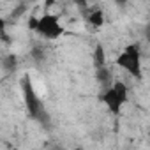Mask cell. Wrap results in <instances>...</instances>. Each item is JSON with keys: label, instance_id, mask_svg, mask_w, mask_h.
<instances>
[{"label": "cell", "instance_id": "cell-11", "mask_svg": "<svg viewBox=\"0 0 150 150\" xmlns=\"http://www.w3.org/2000/svg\"><path fill=\"white\" fill-rule=\"evenodd\" d=\"M74 150H85V148H81V146H80V148H74Z\"/></svg>", "mask_w": 150, "mask_h": 150}, {"label": "cell", "instance_id": "cell-12", "mask_svg": "<svg viewBox=\"0 0 150 150\" xmlns=\"http://www.w3.org/2000/svg\"><path fill=\"white\" fill-rule=\"evenodd\" d=\"M51 150H62V148H51Z\"/></svg>", "mask_w": 150, "mask_h": 150}, {"label": "cell", "instance_id": "cell-8", "mask_svg": "<svg viewBox=\"0 0 150 150\" xmlns=\"http://www.w3.org/2000/svg\"><path fill=\"white\" fill-rule=\"evenodd\" d=\"M87 20H88L94 27H101V25L104 23V18H103V13H101V11H92V13L87 16Z\"/></svg>", "mask_w": 150, "mask_h": 150}, {"label": "cell", "instance_id": "cell-5", "mask_svg": "<svg viewBox=\"0 0 150 150\" xmlns=\"http://www.w3.org/2000/svg\"><path fill=\"white\" fill-rule=\"evenodd\" d=\"M96 78L99 80V83L101 85H104L106 88H110L111 87V72H110V69L104 65V67H99L97 71H96Z\"/></svg>", "mask_w": 150, "mask_h": 150}, {"label": "cell", "instance_id": "cell-13", "mask_svg": "<svg viewBox=\"0 0 150 150\" xmlns=\"http://www.w3.org/2000/svg\"><path fill=\"white\" fill-rule=\"evenodd\" d=\"M11 150H20V148H11Z\"/></svg>", "mask_w": 150, "mask_h": 150}, {"label": "cell", "instance_id": "cell-1", "mask_svg": "<svg viewBox=\"0 0 150 150\" xmlns=\"http://www.w3.org/2000/svg\"><path fill=\"white\" fill-rule=\"evenodd\" d=\"M20 85H21L23 103H25V106H27L28 115H30L34 120L41 122V124H48V122H50V117H48V113H46L44 103L41 101L39 94L35 92V88H34V85H32V80H30L28 74H25V76L21 78Z\"/></svg>", "mask_w": 150, "mask_h": 150}, {"label": "cell", "instance_id": "cell-10", "mask_svg": "<svg viewBox=\"0 0 150 150\" xmlns=\"http://www.w3.org/2000/svg\"><path fill=\"white\" fill-rule=\"evenodd\" d=\"M4 28H6V21L0 18V32H4Z\"/></svg>", "mask_w": 150, "mask_h": 150}, {"label": "cell", "instance_id": "cell-9", "mask_svg": "<svg viewBox=\"0 0 150 150\" xmlns=\"http://www.w3.org/2000/svg\"><path fill=\"white\" fill-rule=\"evenodd\" d=\"M2 65H4L6 71H14V69H16V57H14V55H7V57H4Z\"/></svg>", "mask_w": 150, "mask_h": 150}, {"label": "cell", "instance_id": "cell-7", "mask_svg": "<svg viewBox=\"0 0 150 150\" xmlns=\"http://www.w3.org/2000/svg\"><path fill=\"white\" fill-rule=\"evenodd\" d=\"M111 88L118 94V97L124 101V103H127V97H129V90H127V87H125V83H122V81H113L111 83Z\"/></svg>", "mask_w": 150, "mask_h": 150}, {"label": "cell", "instance_id": "cell-6", "mask_svg": "<svg viewBox=\"0 0 150 150\" xmlns=\"http://www.w3.org/2000/svg\"><path fill=\"white\" fill-rule=\"evenodd\" d=\"M94 64H96V67H97V69H99V67H104V65H106L104 48H103L101 44H97V46H96V50H94Z\"/></svg>", "mask_w": 150, "mask_h": 150}, {"label": "cell", "instance_id": "cell-4", "mask_svg": "<svg viewBox=\"0 0 150 150\" xmlns=\"http://www.w3.org/2000/svg\"><path fill=\"white\" fill-rule=\"evenodd\" d=\"M101 101L106 104V108H108L113 115H120V111H122V108H124V104H125L111 87H110V88H106V90L103 92Z\"/></svg>", "mask_w": 150, "mask_h": 150}, {"label": "cell", "instance_id": "cell-2", "mask_svg": "<svg viewBox=\"0 0 150 150\" xmlns=\"http://www.w3.org/2000/svg\"><path fill=\"white\" fill-rule=\"evenodd\" d=\"M117 64L125 69L129 74L136 78H141V53H139V46L138 44H129L125 46V50L117 57Z\"/></svg>", "mask_w": 150, "mask_h": 150}, {"label": "cell", "instance_id": "cell-3", "mask_svg": "<svg viewBox=\"0 0 150 150\" xmlns=\"http://www.w3.org/2000/svg\"><path fill=\"white\" fill-rule=\"evenodd\" d=\"M35 32L41 34L44 39L55 41L64 34V28L58 21V16L51 14V13H44L41 18H37V25H35Z\"/></svg>", "mask_w": 150, "mask_h": 150}]
</instances>
